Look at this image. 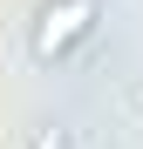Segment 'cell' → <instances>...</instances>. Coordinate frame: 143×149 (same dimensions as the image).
Here are the masks:
<instances>
[{"instance_id": "7a4b0ae2", "label": "cell", "mask_w": 143, "mask_h": 149, "mask_svg": "<svg viewBox=\"0 0 143 149\" xmlns=\"http://www.w3.org/2000/svg\"><path fill=\"white\" fill-rule=\"evenodd\" d=\"M41 149H61V129H48V136H41Z\"/></svg>"}, {"instance_id": "6da1fadb", "label": "cell", "mask_w": 143, "mask_h": 149, "mask_svg": "<svg viewBox=\"0 0 143 149\" xmlns=\"http://www.w3.org/2000/svg\"><path fill=\"white\" fill-rule=\"evenodd\" d=\"M95 20H102V0H41V7H34V34H27L34 61H41V68L68 61V54L95 34Z\"/></svg>"}]
</instances>
